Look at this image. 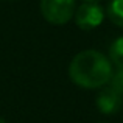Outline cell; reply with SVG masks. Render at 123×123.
<instances>
[{
	"label": "cell",
	"mask_w": 123,
	"mask_h": 123,
	"mask_svg": "<svg viewBox=\"0 0 123 123\" xmlns=\"http://www.w3.org/2000/svg\"><path fill=\"white\" fill-rule=\"evenodd\" d=\"M112 62L106 55L97 50L80 51L69 66V76L83 89H98L109 83Z\"/></svg>",
	"instance_id": "cell-1"
},
{
	"label": "cell",
	"mask_w": 123,
	"mask_h": 123,
	"mask_svg": "<svg viewBox=\"0 0 123 123\" xmlns=\"http://www.w3.org/2000/svg\"><path fill=\"white\" fill-rule=\"evenodd\" d=\"M41 14L53 25H64L75 14V0H41Z\"/></svg>",
	"instance_id": "cell-2"
},
{
	"label": "cell",
	"mask_w": 123,
	"mask_h": 123,
	"mask_svg": "<svg viewBox=\"0 0 123 123\" xmlns=\"http://www.w3.org/2000/svg\"><path fill=\"white\" fill-rule=\"evenodd\" d=\"M75 24L81 30H93L100 27L105 19V11L98 3L93 2H84L78 6L75 14Z\"/></svg>",
	"instance_id": "cell-3"
},
{
	"label": "cell",
	"mask_w": 123,
	"mask_h": 123,
	"mask_svg": "<svg viewBox=\"0 0 123 123\" xmlns=\"http://www.w3.org/2000/svg\"><path fill=\"white\" fill-rule=\"evenodd\" d=\"M97 108L105 115H114L123 108V97L112 87H105L97 95Z\"/></svg>",
	"instance_id": "cell-4"
},
{
	"label": "cell",
	"mask_w": 123,
	"mask_h": 123,
	"mask_svg": "<svg viewBox=\"0 0 123 123\" xmlns=\"http://www.w3.org/2000/svg\"><path fill=\"white\" fill-rule=\"evenodd\" d=\"M109 61L117 69H123V36L111 42V45H109Z\"/></svg>",
	"instance_id": "cell-5"
},
{
	"label": "cell",
	"mask_w": 123,
	"mask_h": 123,
	"mask_svg": "<svg viewBox=\"0 0 123 123\" xmlns=\"http://www.w3.org/2000/svg\"><path fill=\"white\" fill-rule=\"evenodd\" d=\"M106 12L112 24L123 28V0H111L106 8Z\"/></svg>",
	"instance_id": "cell-6"
},
{
	"label": "cell",
	"mask_w": 123,
	"mask_h": 123,
	"mask_svg": "<svg viewBox=\"0 0 123 123\" xmlns=\"http://www.w3.org/2000/svg\"><path fill=\"white\" fill-rule=\"evenodd\" d=\"M109 84H111L109 87H112L118 95L123 97V69H117V72L112 73Z\"/></svg>",
	"instance_id": "cell-7"
},
{
	"label": "cell",
	"mask_w": 123,
	"mask_h": 123,
	"mask_svg": "<svg viewBox=\"0 0 123 123\" xmlns=\"http://www.w3.org/2000/svg\"><path fill=\"white\" fill-rule=\"evenodd\" d=\"M84 2H93V3H97V2H100V0H84Z\"/></svg>",
	"instance_id": "cell-8"
},
{
	"label": "cell",
	"mask_w": 123,
	"mask_h": 123,
	"mask_svg": "<svg viewBox=\"0 0 123 123\" xmlns=\"http://www.w3.org/2000/svg\"><path fill=\"white\" fill-rule=\"evenodd\" d=\"M0 123H8V122H5V120H3L2 117H0Z\"/></svg>",
	"instance_id": "cell-9"
},
{
	"label": "cell",
	"mask_w": 123,
	"mask_h": 123,
	"mask_svg": "<svg viewBox=\"0 0 123 123\" xmlns=\"http://www.w3.org/2000/svg\"><path fill=\"white\" fill-rule=\"evenodd\" d=\"M100 123H106V122H100Z\"/></svg>",
	"instance_id": "cell-10"
}]
</instances>
